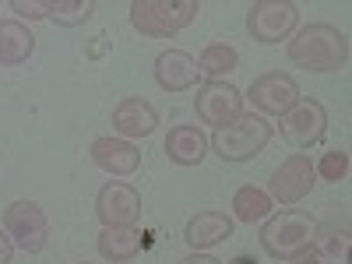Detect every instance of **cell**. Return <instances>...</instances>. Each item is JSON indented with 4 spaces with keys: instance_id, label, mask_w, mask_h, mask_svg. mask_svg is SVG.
Returning a JSON list of instances; mask_svg holds the SVG:
<instances>
[{
    "instance_id": "1",
    "label": "cell",
    "mask_w": 352,
    "mask_h": 264,
    "mask_svg": "<svg viewBox=\"0 0 352 264\" xmlns=\"http://www.w3.org/2000/svg\"><path fill=\"white\" fill-rule=\"evenodd\" d=\"M285 53L292 64L310 74H331V71H345L352 50H349V36L342 28H335L328 21H314V25H303L292 32Z\"/></svg>"
},
{
    "instance_id": "2",
    "label": "cell",
    "mask_w": 352,
    "mask_h": 264,
    "mask_svg": "<svg viewBox=\"0 0 352 264\" xmlns=\"http://www.w3.org/2000/svg\"><path fill=\"white\" fill-rule=\"evenodd\" d=\"M272 124L257 113H240L236 120H229L222 127H215V134L208 138V148L222 159V162H250L264 152V144L272 141Z\"/></svg>"
},
{
    "instance_id": "3",
    "label": "cell",
    "mask_w": 352,
    "mask_h": 264,
    "mask_svg": "<svg viewBox=\"0 0 352 264\" xmlns=\"http://www.w3.org/2000/svg\"><path fill=\"white\" fill-rule=\"evenodd\" d=\"M197 14V0H134L131 4V25L144 39H169L180 28L194 25Z\"/></svg>"
},
{
    "instance_id": "4",
    "label": "cell",
    "mask_w": 352,
    "mask_h": 264,
    "mask_svg": "<svg viewBox=\"0 0 352 264\" xmlns=\"http://www.w3.org/2000/svg\"><path fill=\"white\" fill-rule=\"evenodd\" d=\"M314 232H317V222L310 212L303 208H282V212H272L268 219L261 222V250L275 257V261H285L289 254H296L300 247L314 243Z\"/></svg>"
},
{
    "instance_id": "5",
    "label": "cell",
    "mask_w": 352,
    "mask_h": 264,
    "mask_svg": "<svg viewBox=\"0 0 352 264\" xmlns=\"http://www.w3.org/2000/svg\"><path fill=\"white\" fill-rule=\"evenodd\" d=\"M300 25V8L292 0H254L247 8V32L261 46H278L282 39H292Z\"/></svg>"
},
{
    "instance_id": "6",
    "label": "cell",
    "mask_w": 352,
    "mask_h": 264,
    "mask_svg": "<svg viewBox=\"0 0 352 264\" xmlns=\"http://www.w3.org/2000/svg\"><path fill=\"white\" fill-rule=\"evenodd\" d=\"M278 120H282L278 124L282 138L292 144V148H300V152L320 144V141H324V134H328V109L320 106L317 99H307V96H300L296 106L285 109Z\"/></svg>"
},
{
    "instance_id": "7",
    "label": "cell",
    "mask_w": 352,
    "mask_h": 264,
    "mask_svg": "<svg viewBox=\"0 0 352 264\" xmlns=\"http://www.w3.org/2000/svg\"><path fill=\"white\" fill-rule=\"evenodd\" d=\"M314 184H317V173H314L310 155L296 152V155H289L275 166L272 180H268V197L275 204H282V208H292V204H300L303 197H310Z\"/></svg>"
},
{
    "instance_id": "8",
    "label": "cell",
    "mask_w": 352,
    "mask_h": 264,
    "mask_svg": "<svg viewBox=\"0 0 352 264\" xmlns=\"http://www.w3.org/2000/svg\"><path fill=\"white\" fill-rule=\"evenodd\" d=\"M4 232L25 254H39L50 240V219L36 201H14L4 212Z\"/></svg>"
},
{
    "instance_id": "9",
    "label": "cell",
    "mask_w": 352,
    "mask_h": 264,
    "mask_svg": "<svg viewBox=\"0 0 352 264\" xmlns=\"http://www.w3.org/2000/svg\"><path fill=\"white\" fill-rule=\"evenodd\" d=\"M194 113H197L201 124L222 127V124L236 120V116L243 113V92L229 81H204V85H197Z\"/></svg>"
},
{
    "instance_id": "10",
    "label": "cell",
    "mask_w": 352,
    "mask_h": 264,
    "mask_svg": "<svg viewBox=\"0 0 352 264\" xmlns=\"http://www.w3.org/2000/svg\"><path fill=\"white\" fill-rule=\"evenodd\" d=\"M247 99L254 102V113L257 116H282L285 109L296 106L300 99V85L292 74H282V71H268L250 81V92Z\"/></svg>"
},
{
    "instance_id": "11",
    "label": "cell",
    "mask_w": 352,
    "mask_h": 264,
    "mask_svg": "<svg viewBox=\"0 0 352 264\" xmlns=\"http://www.w3.org/2000/svg\"><path fill=\"white\" fill-rule=\"evenodd\" d=\"M96 215H99L102 229H109V226H134L141 219V194L131 184H124V180H109L96 194Z\"/></svg>"
},
{
    "instance_id": "12",
    "label": "cell",
    "mask_w": 352,
    "mask_h": 264,
    "mask_svg": "<svg viewBox=\"0 0 352 264\" xmlns=\"http://www.w3.org/2000/svg\"><path fill=\"white\" fill-rule=\"evenodd\" d=\"M155 85L162 88V92H190V88H197V60L187 53V50H162L155 56Z\"/></svg>"
},
{
    "instance_id": "13",
    "label": "cell",
    "mask_w": 352,
    "mask_h": 264,
    "mask_svg": "<svg viewBox=\"0 0 352 264\" xmlns=\"http://www.w3.org/2000/svg\"><path fill=\"white\" fill-rule=\"evenodd\" d=\"M113 131L120 134L124 141L131 138H152L159 131V113L148 99L141 96H127L124 102L113 106Z\"/></svg>"
},
{
    "instance_id": "14",
    "label": "cell",
    "mask_w": 352,
    "mask_h": 264,
    "mask_svg": "<svg viewBox=\"0 0 352 264\" xmlns=\"http://www.w3.org/2000/svg\"><path fill=\"white\" fill-rule=\"evenodd\" d=\"M88 155H92V162L102 173L116 176V180L134 176L141 169V152L134 148L131 141H124V138H96L92 148H88Z\"/></svg>"
},
{
    "instance_id": "15",
    "label": "cell",
    "mask_w": 352,
    "mask_h": 264,
    "mask_svg": "<svg viewBox=\"0 0 352 264\" xmlns=\"http://www.w3.org/2000/svg\"><path fill=\"white\" fill-rule=\"evenodd\" d=\"M229 236H232V219L226 212H215V208H204V212L190 215L184 226V243L197 254L226 243Z\"/></svg>"
},
{
    "instance_id": "16",
    "label": "cell",
    "mask_w": 352,
    "mask_h": 264,
    "mask_svg": "<svg viewBox=\"0 0 352 264\" xmlns=\"http://www.w3.org/2000/svg\"><path fill=\"white\" fill-rule=\"evenodd\" d=\"M162 148L173 166H201L204 155H208V134L197 124H176V127H169Z\"/></svg>"
},
{
    "instance_id": "17",
    "label": "cell",
    "mask_w": 352,
    "mask_h": 264,
    "mask_svg": "<svg viewBox=\"0 0 352 264\" xmlns=\"http://www.w3.org/2000/svg\"><path fill=\"white\" fill-rule=\"evenodd\" d=\"M99 257L109 261V264H127L141 254L144 247V236H141V229L138 226H109L99 232Z\"/></svg>"
},
{
    "instance_id": "18",
    "label": "cell",
    "mask_w": 352,
    "mask_h": 264,
    "mask_svg": "<svg viewBox=\"0 0 352 264\" xmlns=\"http://www.w3.org/2000/svg\"><path fill=\"white\" fill-rule=\"evenodd\" d=\"M36 53V36L18 18L0 21V67H18Z\"/></svg>"
},
{
    "instance_id": "19",
    "label": "cell",
    "mask_w": 352,
    "mask_h": 264,
    "mask_svg": "<svg viewBox=\"0 0 352 264\" xmlns=\"http://www.w3.org/2000/svg\"><path fill=\"white\" fill-rule=\"evenodd\" d=\"M240 67V53L229 43H208L197 56V71L208 81H226V74H232Z\"/></svg>"
},
{
    "instance_id": "20",
    "label": "cell",
    "mask_w": 352,
    "mask_h": 264,
    "mask_svg": "<svg viewBox=\"0 0 352 264\" xmlns=\"http://www.w3.org/2000/svg\"><path fill=\"white\" fill-rule=\"evenodd\" d=\"M272 208H275V201L268 197V190H261L254 184H247V187H240L236 194H232V215H236L240 222H247V226L264 222L272 215Z\"/></svg>"
},
{
    "instance_id": "21",
    "label": "cell",
    "mask_w": 352,
    "mask_h": 264,
    "mask_svg": "<svg viewBox=\"0 0 352 264\" xmlns=\"http://www.w3.org/2000/svg\"><path fill=\"white\" fill-rule=\"evenodd\" d=\"M92 14H96V0H53L50 21H56L60 28H78Z\"/></svg>"
},
{
    "instance_id": "22",
    "label": "cell",
    "mask_w": 352,
    "mask_h": 264,
    "mask_svg": "<svg viewBox=\"0 0 352 264\" xmlns=\"http://www.w3.org/2000/svg\"><path fill=\"white\" fill-rule=\"evenodd\" d=\"M349 152L335 148V152H324L320 155V162H314V173H317V180H328V184H342L345 176H349Z\"/></svg>"
},
{
    "instance_id": "23",
    "label": "cell",
    "mask_w": 352,
    "mask_h": 264,
    "mask_svg": "<svg viewBox=\"0 0 352 264\" xmlns=\"http://www.w3.org/2000/svg\"><path fill=\"white\" fill-rule=\"evenodd\" d=\"M8 8L18 14V21H21V18H28V21H43V18L53 14V0H11Z\"/></svg>"
},
{
    "instance_id": "24",
    "label": "cell",
    "mask_w": 352,
    "mask_h": 264,
    "mask_svg": "<svg viewBox=\"0 0 352 264\" xmlns=\"http://www.w3.org/2000/svg\"><path fill=\"white\" fill-rule=\"evenodd\" d=\"M320 254H328V257H335V261H349V229H331L328 232V240H324V247H320Z\"/></svg>"
},
{
    "instance_id": "25",
    "label": "cell",
    "mask_w": 352,
    "mask_h": 264,
    "mask_svg": "<svg viewBox=\"0 0 352 264\" xmlns=\"http://www.w3.org/2000/svg\"><path fill=\"white\" fill-rule=\"evenodd\" d=\"M285 261H289V264H324V254H320L317 243H307V247H300L296 254H289Z\"/></svg>"
},
{
    "instance_id": "26",
    "label": "cell",
    "mask_w": 352,
    "mask_h": 264,
    "mask_svg": "<svg viewBox=\"0 0 352 264\" xmlns=\"http://www.w3.org/2000/svg\"><path fill=\"white\" fill-rule=\"evenodd\" d=\"M176 264H222L219 257H212V254H197V250H190L187 257H180Z\"/></svg>"
},
{
    "instance_id": "27",
    "label": "cell",
    "mask_w": 352,
    "mask_h": 264,
    "mask_svg": "<svg viewBox=\"0 0 352 264\" xmlns=\"http://www.w3.org/2000/svg\"><path fill=\"white\" fill-rule=\"evenodd\" d=\"M11 257H14V243H11L8 232L0 229V264H11Z\"/></svg>"
},
{
    "instance_id": "28",
    "label": "cell",
    "mask_w": 352,
    "mask_h": 264,
    "mask_svg": "<svg viewBox=\"0 0 352 264\" xmlns=\"http://www.w3.org/2000/svg\"><path fill=\"white\" fill-rule=\"evenodd\" d=\"M229 264H250V257H243V254H240V257H232Z\"/></svg>"
},
{
    "instance_id": "29",
    "label": "cell",
    "mask_w": 352,
    "mask_h": 264,
    "mask_svg": "<svg viewBox=\"0 0 352 264\" xmlns=\"http://www.w3.org/2000/svg\"><path fill=\"white\" fill-rule=\"evenodd\" d=\"M81 264H88V261H81Z\"/></svg>"
}]
</instances>
